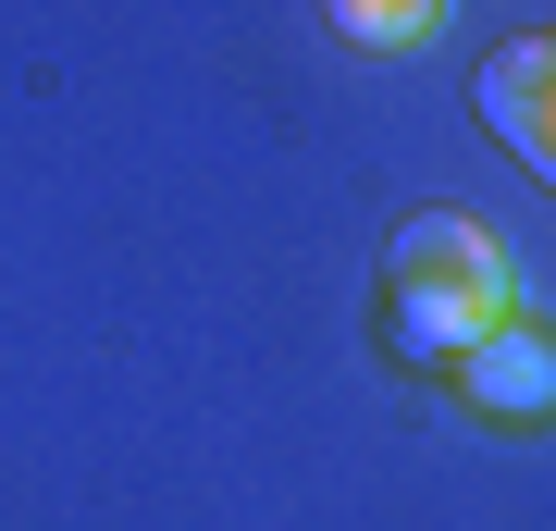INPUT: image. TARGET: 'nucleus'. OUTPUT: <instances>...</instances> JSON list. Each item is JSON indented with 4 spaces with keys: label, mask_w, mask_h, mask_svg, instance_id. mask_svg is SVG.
I'll use <instances>...</instances> for the list:
<instances>
[{
    "label": "nucleus",
    "mask_w": 556,
    "mask_h": 531,
    "mask_svg": "<svg viewBox=\"0 0 556 531\" xmlns=\"http://www.w3.org/2000/svg\"><path fill=\"white\" fill-rule=\"evenodd\" d=\"M457 395H470L482 420H556V321H495L470 358H457Z\"/></svg>",
    "instance_id": "obj_1"
},
{
    "label": "nucleus",
    "mask_w": 556,
    "mask_h": 531,
    "mask_svg": "<svg viewBox=\"0 0 556 531\" xmlns=\"http://www.w3.org/2000/svg\"><path fill=\"white\" fill-rule=\"evenodd\" d=\"M507 321V296H457V285H383V334H396V358H420V371H457L482 334Z\"/></svg>",
    "instance_id": "obj_4"
},
{
    "label": "nucleus",
    "mask_w": 556,
    "mask_h": 531,
    "mask_svg": "<svg viewBox=\"0 0 556 531\" xmlns=\"http://www.w3.org/2000/svg\"><path fill=\"white\" fill-rule=\"evenodd\" d=\"M482 124L556 186V38H519V50L482 62Z\"/></svg>",
    "instance_id": "obj_3"
},
{
    "label": "nucleus",
    "mask_w": 556,
    "mask_h": 531,
    "mask_svg": "<svg viewBox=\"0 0 556 531\" xmlns=\"http://www.w3.org/2000/svg\"><path fill=\"white\" fill-rule=\"evenodd\" d=\"M321 13H334L346 50H420L445 25V0H321Z\"/></svg>",
    "instance_id": "obj_5"
},
{
    "label": "nucleus",
    "mask_w": 556,
    "mask_h": 531,
    "mask_svg": "<svg viewBox=\"0 0 556 531\" xmlns=\"http://www.w3.org/2000/svg\"><path fill=\"white\" fill-rule=\"evenodd\" d=\"M383 285H457V296H507V309H519L507 248L482 236V223H457V211H420V223H396V248H383Z\"/></svg>",
    "instance_id": "obj_2"
}]
</instances>
